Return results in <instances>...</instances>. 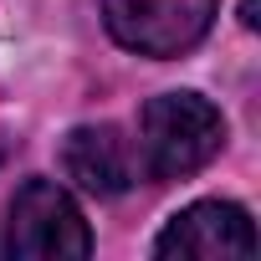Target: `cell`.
Segmentation results:
<instances>
[{
  "instance_id": "cell-1",
  "label": "cell",
  "mask_w": 261,
  "mask_h": 261,
  "mask_svg": "<svg viewBox=\"0 0 261 261\" xmlns=\"http://www.w3.org/2000/svg\"><path fill=\"white\" fill-rule=\"evenodd\" d=\"M225 144V118L210 97L200 92H159L149 97L139 118V169L164 185V179H190L200 174Z\"/></svg>"
},
{
  "instance_id": "cell-2",
  "label": "cell",
  "mask_w": 261,
  "mask_h": 261,
  "mask_svg": "<svg viewBox=\"0 0 261 261\" xmlns=\"http://www.w3.org/2000/svg\"><path fill=\"white\" fill-rule=\"evenodd\" d=\"M6 256H26V261H82L92 256V230L77 210V200L51 185V179H26L11 200V220H6Z\"/></svg>"
},
{
  "instance_id": "cell-3",
  "label": "cell",
  "mask_w": 261,
  "mask_h": 261,
  "mask_svg": "<svg viewBox=\"0 0 261 261\" xmlns=\"http://www.w3.org/2000/svg\"><path fill=\"white\" fill-rule=\"evenodd\" d=\"M102 21L139 57H179L210 31L215 0H102Z\"/></svg>"
},
{
  "instance_id": "cell-4",
  "label": "cell",
  "mask_w": 261,
  "mask_h": 261,
  "mask_svg": "<svg viewBox=\"0 0 261 261\" xmlns=\"http://www.w3.org/2000/svg\"><path fill=\"white\" fill-rule=\"evenodd\" d=\"M251 251H256L251 215L230 200H200L179 210L154 241V256H195V261H225V256H251Z\"/></svg>"
},
{
  "instance_id": "cell-5",
  "label": "cell",
  "mask_w": 261,
  "mask_h": 261,
  "mask_svg": "<svg viewBox=\"0 0 261 261\" xmlns=\"http://www.w3.org/2000/svg\"><path fill=\"white\" fill-rule=\"evenodd\" d=\"M62 169L77 190L97 195V200H113L134 185L139 174V159L128 149V139L118 134L113 123H82L62 139Z\"/></svg>"
},
{
  "instance_id": "cell-6",
  "label": "cell",
  "mask_w": 261,
  "mask_h": 261,
  "mask_svg": "<svg viewBox=\"0 0 261 261\" xmlns=\"http://www.w3.org/2000/svg\"><path fill=\"white\" fill-rule=\"evenodd\" d=\"M241 21H246V26H256V0H241Z\"/></svg>"
},
{
  "instance_id": "cell-7",
  "label": "cell",
  "mask_w": 261,
  "mask_h": 261,
  "mask_svg": "<svg viewBox=\"0 0 261 261\" xmlns=\"http://www.w3.org/2000/svg\"><path fill=\"white\" fill-rule=\"evenodd\" d=\"M0 164H6V144H0Z\"/></svg>"
}]
</instances>
